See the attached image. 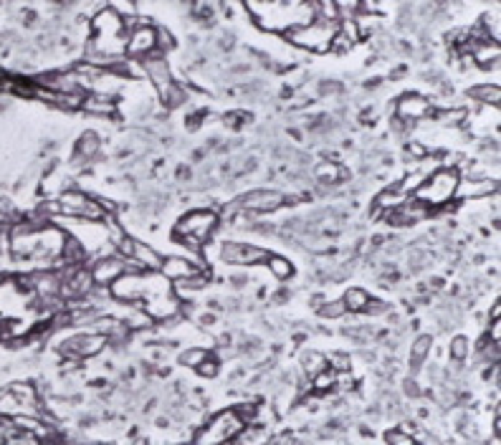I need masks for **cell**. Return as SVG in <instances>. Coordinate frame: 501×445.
<instances>
[{
	"label": "cell",
	"mask_w": 501,
	"mask_h": 445,
	"mask_svg": "<svg viewBox=\"0 0 501 445\" xmlns=\"http://www.w3.org/2000/svg\"><path fill=\"white\" fill-rule=\"evenodd\" d=\"M458 170L454 167H441V170H433L428 178L423 180L418 190L413 192L415 200H420L428 208H441L446 202H451L456 197V187H458Z\"/></svg>",
	"instance_id": "1"
},
{
	"label": "cell",
	"mask_w": 501,
	"mask_h": 445,
	"mask_svg": "<svg viewBox=\"0 0 501 445\" xmlns=\"http://www.w3.org/2000/svg\"><path fill=\"white\" fill-rule=\"evenodd\" d=\"M337 25L332 21L325 18H314L304 25H294V28L286 30V36L294 46L307 48V51H314V54H325L332 48V41H334Z\"/></svg>",
	"instance_id": "2"
},
{
	"label": "cell",
	"mask_w": 501,
	"mask_h": 445,
	"mask_svg": "<svg viewBox=\"0 0 501 445\" xmlns=\"http://www.w3.org/2000/svg\"><path fill=\"white\" fill-rule=\"evenodd\" d=\"M243 427H246V422L241 420L236 408L223 410V412H218V415L203 427L201 433L195 435L193 445H223L228 443V440L238 438V433H241Z\"/></svg>",
	"instance_id": "3"
},
{
	"label": "cell",
	"mask_w": 501,
	"mask_h": 445,
	"mask_svg": "<svg viewBox=\"0 0 501 445\" xmlns=\"http://www.w3.org/2000/svg\"><path fill=\"white\" fill-rule=\"evenodd\" d=\"M59 208L61 215L71 220H104L106 208L104 202L96 197L86 195L81 190H64L59 195Z\"/></svg>",
	"instance_id": "4"
},
{
	"label": "cell",
	"mask_w": 501,
	"mask_h": 445,
	"mask_svg": "<svg viewBox=\"0 0 501 445\" xmlns=\"http://www.w3.org/2000/svg\"><path fill=\"white\" fill-rule=\"evenodd\" d=\"M215 228H218V213L215 210H190L175 226V238L203 243V241H208L213 236Z\"/></svg>",
	"instance_id": "5"
},
{
	"label": "cell",
	"mask_w": 501,
	"mask_h": 445,
	"mask_svg": "<svg viewBox=\"0 0 501 445\" xmlns=\"http://www.w3.org/2000/svg\"><path fill=\"white\" fill-rule=\"evenodd\" d=\"M283 202H286L283 192L261 187V190H251L238 197L228 208V213H238V210H241V213H274V210L281 208Z\"/></svg>",
	"instance_id": "6"
},
{
	"label": "cell",
	"mask_w": 501,
	"mask_h": 445,
	"mask_svg": "<svg viewBox=\"0 0 501 445\" xmlns=\"http://www.w3.org/2000/svg\"><path fill=\"white\" fill-rule=\"evenodd\" d=\"M130 271H140V268H137L132 261H127V258L119 255V253L99 255V258L91 263V268H89L94 286H112L119 276H124V273H130Z\"/></svg>",
	"instance_id": "7"
},
{
	"label": "cell",
	"mask_w": 501,
	"mask_h": 445,
	"mask_svg": "<svg viewBox=\"0 0 501 445\" xmlns=\"http://www.w3.org/2000/svg\"><path fill=\"white\" fill-rule=\"evenodd\" d=\"M218 255L228 266H256V263L266 261L269 250L254 243H243V241H228V243L220 245Z\"/></svg>",
	"instance_id": "8"
},
{
	"label": "cell",
	"mask_w": 501,
	"mask_h": 445,
	"mask_svg": "<svg viewBox=\"0 0 501 445\" xmlns=\"http://www.w3.org/2000/svg\"><path fill=\"white\" fill-rule=\"evenodd\" d=\"M117 253L135 263L140 271H159V266H162V255L154 248H150L147 243L135 241V238H124L117 245Z\"/></svg>",
	"instance_id": "9"
},
{
	"label": "cell",
	"mask_w": 501,
	"mask_h": 445,
	"mask_svg": "<svg viewBox=\"0 0 501 445\" xmlns=\"http://www.w3.org/2000/svg\"><path fill=\"white\" fill-rule=\"evenodd\" d=\"M106 347V337L99 332H86V334H74V337L61 342V354L71 357V359H86V357L99 354Z\"/></svg>",
	"instance_id": "10"
},
{
	"label": "cell",
	"mask_w": 501,
	"mask_h": 445,
	"mask_svg": "<svg viewBox=\"0 0 501 445\" xmlns=\"http://www.w3.org/2000/svg\"><path fill=\"white\" fill-rule=\"evenodd\" d=\"M109 294L119 301H145V296H147V271H130L119 276L109 286Z\"/></svg>",
	"instance_id": "11"
},
{
	"label": "cell",
	"mask_w": 501,
	"mask_h": 445,
	"mask_svg": "<svg viewBox=\"0 0 501 445\" xmlns=\"http://www.w3.org/2000/svg\"><path fill=\"white\" fill-rule=\"evenodd\" d=\"M428 215H431V208L410 195L405 202H403L400 208L385 213V218H388L393 226H415V223H423Z\"/></svg>",
	"instance_id": "12"
},
{
	"label": "cell",
	"mask_w": 501,
	"mask_h": 445,
	"mask_svg": "<svg viewBox=\"0 0 501 445\" xmlns=\"http://www.w3.org/2000/svg\"><path fill=\"white\" fill-rule=\"evenodd\" d=\"M142 309H145V314L152 321H167L180 314V299L175 296V291H165L159 296L147 299V301L142 304Z\"/></svg>",
	"instance_id": "13"
},
{
	"label": "cell",
	"mask_w": 501,
	"mask_h": 445,
	"mask_svg": "<svg viewBox=\"0 0 501 445\" xmlns=\"http://www.w3.org/2000/svg\"><path fill=\"white\" fill-rule=\"evenodd\" d=\"M203 268L188 258V255H170V258H162V266H159V273L165 276L170 284H177V281H185L195 273H201Z\"/></svg>",
	"instance_id": "14"
},
{
	"label": "cell",
	"mask_w": 501,
	"mask_h": 445,
	"mask_svg": "<svg viewBox=\"0 0 501 445\" xmlns=\"http://www.w3.org/2000/svg\"><path fill=\"white\" fill-rule=\"evenodd\" d=\"M142 69H145V74H147V79L154 83V89H157L159 96H165L167 91L175 86V81H172L170 76V69H167V61L159 59V56L150 54L145 56V64H142Z\"/></svg>",
	"instance_id": "15"
},
{
	"label": "cell",
	"mask_w": 501,
	"mask_h": 445,
	"mask_svg": "<svg viewBox=\"0 0 501 445\" xmlns=\"http://www.w3.org/2000/svg\"><path fill=\"white\" fill-rule=\"evenodd\" d=\"M157 51V30L152 25H137L127 36V54L130 56H150Z\"/></svg>",
	"instance_id": "16"
},
{
	"label": "cell",
	"mask_w": 501,
	"mask_h": 445,
	"mask_svg": "<svg viewBox=\"0 0 501 445\" xmlns=\"http://www.w3.org/2000/svg\"><path fill=\"white\" fill-rule=\"evenodd\" d=\"M499 190L496 180L491 178H468L458 180V187H456V197L458 200H481V197H489L491 192Z\"/></svg>",
	"instance_id": "17"
},
{
	"label": "cell",
	"mask_w": 501,
	"mask_h": 445,
	"mask_svg": "<svg viewBox=\"0 0 501 445\" xmlns=\"http://www.w3.org/2000/svg\"><path fill=\"white\" fill-rule=\"evenodd\" d=\"M395 112H398V117L405 119V122H418V119L431 117V114H433V107H431V101L425 99V96H420V94H405L400 101H398Z\"/></svg>",
	"instance_id": "18"
},
{
	"label": "cell",
	"mask_w": 501,
	"mask_h": 445,
	"mask_svg": "<svg viewBox=\"0 0 501 445\" xmlns=\"http://www.w3.org/2000/svg\"><path fill=\"white\" fill-rule=\"evenodd\" d=\"M431 347H433V337L431 334H420V337L413 339V345H410V369L418 372L423 367V362L428 359L431 354Z\"/></svg>",
	"instance_id": "19"
},
{
	"label": "cell",
	"mask_w": 501,
	"mask_h": 445,
	"mask_svg": "<svg viewBox=\"0 0 501 445\" xmlns=\"http://www.w3.org/2000/svg\"><path fill=\"white\" fill-rule=\"evenodd\" d=\"M342 301H344V306H347V314H365L370 294H367L365 289H360V286H352V289L344 291Z\"/></svg>",
	"instance_id": "20"
},
{
	"label": "cell",
	"mask_w": 501,
	"mask_h": 445,
	"mask_svg": "<svg viewBox=\"0 0 501 445\" xmlns=\"http://www.w3.org/2000/svg\"><path fill=\"white\" fill-rule=\"evenodd\" d=\"M264 263H266V268H269V273H271L274 279H278V281H286V279L294 276V266H291V261L289 258H283V255H278V253H269Z\"/></svg>",
	"instance_id": "21"
},
{
	"label": "cell",
	"mask_w": 501,
	"mask_h": 445,
	"mask_svg": "<svg viewBox=\"0 0 501 445\" xmlns=\"http://www.w3.org/2000/svg\"><path fill=\"white\" fill-rule=\"evenodd\" d=\"M410 195H405V192L400 190V187H390V190H383L378 195V200H375V205H378L380 210H385V213H390V210H395V208H400L403 202L407 200Z\"/></svg>",
	"instance_id": "22"
},
{
	"label": "cell",
	"mask_w": 501,
	"mask_h": 445,
	"mask_svg": "<svg viewBox=\"0 0 501 445\" xmlns=\"http://www.w3.org/2000/svg\"><path fill=\"white\" fill-rule=\"evenodd\" d=\"M81 109H86L89 114H112L114 101H112V96H106V94H89V96H84Z\"/></svg>",
	"instance_id": "23"
},
{
	"label": "cell",
	"mask_w": 501,
	"mask_h": 445,
	"mask_svg": "<svg viewBox=\"0 0 501 445\" xmlns=\"http://www.w3.org/2000/svg\"><path fill=\"white\" fill-rule=\"evenodd\" d=\"M314 178L325 185H334L344 178V170L337 165V162H319V165L314 167Z\"/></svg>",
	"instance_id": "24"
},
{
	"label": "cell",
	"mask_w": 501,
	"mask_h": 445,
	"mask_svg": "<svg viewBox=\"0 0 501 445\" xmlns=\"http://www.w3.org/2000/svg\"><path fill=\"white\" fill-rule=\"evenodd\" d=\"M301 364H304V372L309 374V377H317L319 372H325L327 369V357L319 354V352L309 349L301 354Z\"/></svg>",
	"instance_id": "25"
},
{
	"label": "cell",
	"mask_w": 501,
	"mask_h": 445,
	"mask_svg": "<svg viewBox=\"0 0 501 445\" xmlns=\"http://www.w3.org/2000/svg\"><path fill=\"white\" fill-rule=\"evenodd\" d=\"M101 142L99 137L94 134V132H86V134L79 139V147H77V157H81V160H91V157H96V152H99Z\"/></svg>",
	"instance_id": "26"
},
{
	"label": "cell",
	"mask_w": 501,
	"mask_h": 445,
	"mask_svg": "<svg viewBox=\"0 0 501 445\" xmlns=\"http://www.w3.org/2000/svg\"><path fill=\"white\" fill-rule=\"evenodd\" d=\"M449 354H451V359L454 362H466V357L471 354V342H468L466 337H454L451 339V345H449Z\"/></svg>",
	"instance_id": "27"
},
{
	"label": "cell",
	"mask_w": 501,
	"mask_h": 445,
	"mask_svg": "<svg viewBox=\"0 0 501 445\" xmlns=\"http://www.w3.org/2000/svg\"><path fill=\"white\" fill-rule=\"evenodd\" d=\"M317 311L322 319H342L347 314V306H344L342 299H337V301H322V306Z\"/></svg>",
	"instance_id": "28"
},
{
	"label": "cell",
	"mask_w": 501,
	"mask_h": 445,
	"mask_svg": "<svg viewBox=\"0 0 501 445\" xmlns=\"http://www.w3.org/2000/svg\"><path fill=\"white\" fill-rule=\"evenodd\" d=\"M471 96H473V99H478V101H484V104H494V107L499 104V99H501L499 86H491V83H486V86H478V89H473Z\"/></svg>",
	"instance_id": "29"
},
{
	"label": "cell",
	"mask_w": 501,
	"mask_h": 445,
	"mask_svg": "<svg viewBox=\"0 0 501 445\" xmlns=\"http://www.w3.org/2000/svg\"><path fill=\"white\" fill-rule=\"evenodd\" d=\"M312 380H314L312 387H314L317 392H330L332 387L337 385V372H334V369L327 367L325 372H319L317 377H312Z\"/></svg>",
	"instance_id": "30"
},
{
	"label": "cell",
	"mask_w": 501,
	"mask_h": 445,
	"mask_svg": "<svg viewBox=\"0 0 501 445\" xmlns=\"http://www.w3.org/2000/svg\"><path fill=\"white\" fill-rule=\"evenodd\" d=\"M206 357H208V349H203V347H190V349H185L183 354H180V364L195 369Z\"/></svg>",
	"instance_id": "31"
},
{
	"label": "cell",
	"mask_w": 501,
	"mask_h": 445,
	"mask_svg": "<svg viewBox=\"0 0 501 445\" xmlns=\"http://www.w3.org/2000/svg\"><path fill=\"white\" fill-rule=\"evenodd\" d=\"M385 440H388V445H418V440L407 433V430H400V427L388 430V433H385Z\"/></svg>",
	"instance_id": "32"
},
{
	"label": "cell",
	"mask_w": 501,
	"mask_h": 445,
	"mask_svg": "<svg viewBox=\"0 0 501 445\" xmlns=\"http://www.w3.org/2000/svg\"><path fill=\"white\" fill-rule=\"evenodd\" d=\"M195 369H198V374H201V377H208V380H213V377L218 374V369H220V367H218V362H215V359H213V357L208 354L206 359H203V362L198 364V367H195Z\"/></svg>",
	"instance_id": "33"
},
{
	"label": "cell",
	"mask_w": 501,
	"mask_h": 445,
	"mask_svg": "<svg viewBox=\"0 0 501 445\" xmlns=\"http://www.w3.org/2000/svg\"><path fill=\"white\" fill-rule=\"evenodd\" d=\"M388 311H390V304L378 301V299H370V301H367L365 314H370V316H385Z\"/></svg>",
	"instance_id": "34"
},
{
	"label": "cell",
	"mask_w": 501,
	"mask_h": 445,
	"mask_svg": "<svg viewBox=\"0 0 501 445\" xmlns=\"http://www.w3.org/2000/svg\"><path fill=\"white\" fill-rule=\"evenodd\" d=\"M327 364H332L334 372H344V369H349V357L347 354H332L330 359H327Z\"/></svg>",
	"instance_id": "35"
},
{
	"label": "cell",
	"mask_w": 501,
	"mask_h": 445,
	"mask_svg": "<svg viewBox=\"0 0 501 445\" xmlns=\"http://www.w3.org/2000/svg\"><path fill=\"white\" fill-rule=\"evenodd\" d=\"M403 390H405L407 398H418L420 395V387H418V382L415 380H405V387H403Z\"/></svg>",
	"instance_id": "36"
},
{
	"label": "cell",
	"mask_w": 501,
	"mask_h": 445,
	"mask_svg": "<svg viewBox=\"0 0 501 445\" xmlns=\"http://www.w3.org/2000/svg\"><path fill=\"white\" fill-rule=\"evenodd\" d=\"M491 342L501 345V319H494V324H491Z\"/></svg>",
	"instance_id": "37"
}]
</instances>
